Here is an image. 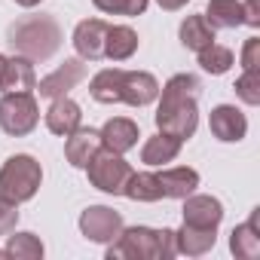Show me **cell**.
<instances>
[{
    "label": "cell",
    "mask_w": 260,
    "mask_h": 260,
    "mask_svg": "<svg viewBox=\"0 0 260 260\" xmlns=\"http://www.w3.org/2000/svg\"><path fill=\"white\" fill-rule=\"evenodd\" d=\"M199 80L193 74H175L166 86H159V104H156V128L178 141H187L196 135L199 125Z\"/></svg>",
    "instance_id": "obj_1"
},
{
    "label": "cell",
    "mask_w": 260,
    "mask_h": 260,
    "mask_svg": "<svg viewBox=\"0 0 260 260\" xmlns=\"http://www.w3.org/2000/svg\"><path fill=\"white\" fill-rule=\"evenodd\" d=\"M172 257H178L175 230L122 226V233L107 245V260H172Z\"/></svg>",
    "instance_id": "obj_2"
},
{
    "label": "cell",
    "mask_w": 260,
    "mask_h": 260,
    "mask_svg": "<svg viewBox=\"0 0 260 260\" xmlns=\"http://www.w3.org/2000/svg\"><path fill=\"white\" fill-rule=\"evenodd\" d=\"M64 34L61 25L52 16H25L10 25L7 43L16 49V55H25L31 61H46L58 52Z\"/></svg>",
    "instance_id": "obj_3"
},
{
    "label": "cell",
    "mask_w": 260,
    "mask_h": 260,
    "mask_svg": "<svg viewBox=\"0 0 260 260\" xmlns=\"http://www.w3.org/2000/svg\"><path fill=\"white\" fill-rule=\"evenodd\" d=\"M40 184H43V169L28 153L10 156L4 162V169H0V199L10 205H22V202L34 199Z\"/></svg>",
    "instance_id": "obj_4"
},
{
    "label": "cell",
    "mask_w": 260,
    "mask_h": 260,
    "mask_svg": "<svg viewBox=\"0 0 260 260\" xmlns=\"http://www.w3.org/2000/svg\"><path fill=\"white\" fill-rule=\"evenodd\" d=\"M40 122V104L34 92H4L0 98V128L10 138L31 135Z\"/></svg>",
    "instance_id": "obj_5"
},
{
    "label": "cell",
    "mask_w": 260,
    "mask_h": 260,
    "mask_svg": "<svg viewBox=\"0 0 260 260\" xmlns=\"http://www.w3.org/2000/svg\"><path fill=\"white\" fill-rule=\"evenodd\" d=\"M86 175H89V184L101 193H110V196H122V187L132 175V166L122 159V153H113V150H98L89 166H86Z\"/></svg>",
    "instance_id": "obj_6"
},
{
    "label": "cell",
    "mask_w": 260,
    "mask_h": 260,
    "mask_svg": "<svg viewBox=\"0 0 260 260\" xmlns=\"http://www.w3.org/2000/svg\"><path fill=\"white\" fill-rule=\"evenodd\" d=\"M122 214L110 205H89L80 214V233L95 245H110L122 233Z\"/></svg>",
    "instance_id": "obj_7"
},
{
    "label": "cell",
    "mask_w": 260,
    "mask_h": 260,
    "mask_svg": "<svg viewBox=\"0 0 260 260\" xmlns=\"http://www.w3.org/2000/svg\"><path fill=\"white\" fill-rule=\"evenodd\" d=\"M86 80V61L83 58H64V64H58L52 74H46L34 89L40 92V98H58V95H68L71 89H77L80 83Z\"/></svg>",
    "instance_id": "obj_8"
},
{
    "label": "cell",
    "mask_w": 260,
    "mask_h": 260,
    "mask_svg": "<svg viewBox=\"0 0 260 260\" xmlns=\"http://www.w3.org/2000/svg\"><path fill=\"white\" fill-rule=\"evenodd\" d=\"M223 220V202L208 193H190L184 196V223L199 226V230H217Z\"/></svg>",
    "instance_id": "obj_9"
},
{
    "label": "cell",
    "mask_w": 260,
    "mask_h": 260,
    "mask_svg": "<svg viewBox=\"0 0 260 260\" xmlns=\"http://www.w3.org/2000/svg\"><path fill=\"white\" fill-rule=\"evenodd\" d=\"M159 98V80L147 71H122V89L119 104L128 107H147Z\"/></svg>",
    "instance_id": "obj_10"
},
{
    "label": "cell",
    "mask_w": 260,
    "mask_h": 260,
    "mask_svg": "<svg viewBox=\"0 0 260 260\" xmlns=\"http://www.w3.org/2000/svg\"><path fill=\"white\" fill-rule=\"evenodd\" d=\"M208 128L211 135L223 144H239L248 135V119L236 104H217L208 116Z\"/></svg>",
    "instance_id": "obj_11"
},
{
    "label": "cell",
    "mask_w": 260,
    "mask_h": 260,
    "mask_svg": "<svg viewBox=\"0 0 260 260\" xmlns=\"http://www.w3.org/2000/svg\"><path fill=\"white\" fill-rule=\"evenodd\" d=\"M101 147L104 150H113V153H128L132 147H138V138H141V128L135 119L128 116H110L101 128Z\"/></svg>",
    "instance_id": "obj_12"
},
{
    "label": "cell",
    "mask_w": 260,
    "mask_h": 260,
    "mask_svg": "<svg viewBox=\"0 0 260 260\" xmlns=\"http://www.w3.org/2000/svg\"><path fill=\"white\" fill-rule=\"evenodd\" d=\"M107 22L104 19H83L74 28V49L83 61H98L104 58V37H107Z\"/></svg>",
    "instance_id": "obj_13"
},
{
    "label": "cell",
    "mask_w": 260,
    "mask_h": 260,
    "mask_svg": "<svg viewBox=\"0 0 260 260\" xmlns=\"http://www.w3.org/2000/svg\"><path fill=\"white\" fill-rule=\"evenodd\" d=\"M98 150H101V135H98V128H92V125H77L74 132L64 138V159L74 169H86L89 159Z\"/></svg>",
    "instance_id": "obj_14"
},
{
    "label": "cell",
    "mask_w": 260,
    "mask_h": 260,
    "mask_svg": "<svg viewBox=\"0 0 260 260\" xmlns=\"http://www.w3.org/2000/svg\"><path fill=\"white\" fill-rule=\"evenodd\" d=\"M80 122H83V110H80V104L74 98H68V95L52 98V104L46 110V128H49L52 135L68 138Z\"/></svg>",
    "instance_id": "obj_15"
},
{
    "label": "cell",
    "mask_w": 260,
    "mask_h": 260,
    "mask_svg": "<svg viewBox=\"0 0 260 260\" xmlns=\"http://www.w3.org/2000/svg\"><path fill=\"white\" fill-rule=\"evenodd\" d=\"M37 86V74H34V61L25 55H13L4 64L0 74V89L4 92H34Z\"/></svg>",
    "instance_id": "obj_16"
},
{
    "label": "cell",
    "mask_w": 260,
    "mask_h": 260,
    "mask_svg": "<svg viewBox=\"0 0 260 260\" xmlns=\"http://www.w3.org/2000/svg\"><path fill=\"white\" fill-rule=\"evenodd\" d=\"M156 178H159V187H162V199H184L199 187V172L190 169V166L162 169Z\"/></svg>",
    "instance_id": "obj_17"
},
{
    "label": "cell",
    "mask_w": 260,
    "mask_h": 260,
    "mask_svg": "<svg viewBox=\"0 0 260 260\" xmlns=\"http://www.w3.org/2000/svg\"><path fill=\"white\" fill-rule=\"evenodd\" d=\"M257 211H251V217L239 226H233L230 233V251L236 254V260H254L260 257V230H257Z\"/></svg>",
    "instance_id": "obj_18"
},
{
    "label": "cell",
    "mask_w": 260,
    "mask_h": 260,
    "mask_svg": "<svg viewBox=\"0 0 260 260\" xmlns=\"http://www.w3.org/2000/svg\"><path fill=\"white\" fill-rule=\"evenodd\" d=\"M138 34L135 28L128 25H110L107 28V37H104V58L110 61H128L135 52H138Z\"/></svg>",
    "instance_id": "obj_19"
},
{
    "label": "cell",
    "mask_w": 260,
    "mask_h": 260,
    "mask_svg": "<svg viewBox=\"0 0 260 260\" xmlns=\"http://www.w3.org/2000/svg\"><path fill=\"white\" fill-rule=\"evenodd\" d=\"M217 242V230H199V226H190V223H181V230H175V245H178V254H187V257H202L214 248Z\"/></svg>",
    "instance_id": "obj_20"
},
{
    "label": "cell",
    "mask_w": 260,
    "mask_h": 260,
    "mask_svg": "<svg viewBox=\"0 0 260 260\" xmlns=\"http://www.w3.org/2000/svg\"><path fill=\"white\" fill-rule=\"evenodd\" d=\"M181 147H184V141H178V138H172V135H166V132H156L153 138L144 141V147H141V162H144V166H169V162L178 159Z\"/></svg>",
    "instance_id": "obj_21"
},
{
    "label": "cell",
    "mask_w": 260,
    "mask_h": 260,
    "mask_svg": "<svg viewBox=\"0 0 260 260\" xmlns=\"http://www.w3.org/2000/svg\"><path fill=\"white\" fill-rule=\"evenodd\" d=\"M119 89H122V68H104L89 80V95L98 104H119Z\"/></svg>",
    "instance_id": "obj_22"
},
{
    "label": "cell",
    "mask_w": 260,
    "mask_h": 260,
    "mask_svg": "<svg viewBox=\"0 0 260 260\" xmlns=\"http://www.w3.org/2000/svg\"><path fill=\"white\" fill-rule=\"evenodd\" d=\"M122 196L132 202H159L162 199V187L159 178L153 172H132L122 187Z\"/></svg>",
    "instance_id": "obj_23"
},
{
    "label": "cell",
    "mask_w": 260,
    "mask_h": 260,
    "mask_svg": "<svg viewBox=\"0 0 260 260\" xmlns=\"http://www.w3.org/2000/svg\"><path fill=\"white\" fill-rule=\"evenodd\" d=\"M205 22L214 31H230L242 25V0H208L205 7Z\"/></svg>",
    "instance_id": "obj_24"
},
{
    "label": "cell",
    "mask_w": 260,
    "mask_h": 260,
    "mask_svg": "<svg viewBox=\"0 0 260 260\" xmlns=\"http://www.w3.org/2000/svg\"><path fill=\"white\" fill-rule=\"evenodd\" d=\"M178 37H181V43H184L187 49L199 52V49H205V46L214 43V28L205 22V16H187V19L181 22Z\"/></svg>",
    "instance_id": "obj_25"
},
{
    "label": "cell",
    "mask_w": 260,
    "mask_h": 260,
    "mask_svg": "<svg viewBox=\"0 0 260 260\" xmlns=\"http://www.w3.org/2000/svg\"><path fill=\"white\" fill-rule=\"evenodd\" d=\"M7 257H19V260H43L46 248L40 242L37 233H7Z\"/></svg>",
    "instance_id": "obj_26"
},
{
    "label": "cell",
    "mask_w": 260,
    "mask_h": 260,
    "mask_svg": "<svg viewBox=\"0 0 260 260\" xmlns=\"http://www.w3.org/2000/svg\"><path fill=\"white\" fill-rule=\"evenodd\" d=\"M196 55H199V68H202L205 74H211V77H220V74H226V71L236 64L233 49H230V46H220V43H211V46L199 49Z\"/></svg>",
    "instance_id": "obj_27"
},
{
    "label": "cell",
    "mask_w": 260,
    "mask_h": 260,
    "mask_svg": "<svg viewBox=\"0 0 260 260\" xmlns=\"http://www.w3.org/2000/svg\"><path fill=\"white\" fill-rule=\"evenodd\" d=\"M95 10L104 13V16H125V19H135V16H144L150 0H92Z\"/></svg>",
    "instance_id": "obj_28"
},
{
    "label": "cell",
    "mask_w": 260,
    "mask_h": 260,
    "mask_svg": "<svg viewBox=\"0 0 260 260\" xmlns=\"http://www.w3.org/2000/svg\"><path fill=\"white\" fill-rule=\"evenodd\" d=\"M236 98L248 107L260 104V71H242V77L236 80Z\"/></svg>",
    "instance_id": "obj_29"
},
{
    "label": "cell",
    "mask_w": 260,
    "mask_h": 260,
    "mask_svg": "<svg viewBox=\"0 0 260 260\" xmlns=\"http://www.w3.org/2000/svg\"><path fill=\"white\" fill-rule=\"evenodd\" d=\"M242 71H260V37H248L242 46Z\"/></svg>",
    "instance_id": "obj_30"
},
{
    "label": "cell",
    "mask_w": 260,
    "mask_h": 260,
    "mask_svg": "<svg viewBox=\"0 0 260 260\" xmlns=\"http://www.w3.org/2000/svg\"><path fill=\"white\" fill-rule=\"evenodd\" d=\"M16 223H19V205H10V202L0 199V236L13 233Z\"/></svg>",
    "instance_id": "obj_31"
},
{
    "label": "cell",
    "mask_w": 260,
    "mask_h": 260,
    "mask_svg": "<svg viewBox=\"0 0 260 260\" xmlns=\"http://www.w3.org/2000/svg\"><path fill=\"white\" fill-rule=\"evenodd\" d=\"M242 25L260 28V7H257V0H242Z\"/></svg>",
    "instance_id": "obj_32"
},
{
    "label": "cell",
    "mask_w": 260,
    "mask_h": 260,
    "mask_svg": "<svg viewBox=\"0 0 260 260\" xmlns=\"http://www.w3.org/2000/svg\"><path fill=\"white\" fill-rule=\"evenodd\" d=\"M156 4L162 7V10H169V13H178V10H184L190 0H156Z\"/></svg>",
    "instance_id": "obj_33"
},
{
    "label": "cell",
    "mask_w": 260,
    "mask_h": 260,
    "mask_svg": "<svg viewBox=\"0 0 260 260\" xmlns=\"http://www.w3.org/2000/svg\"><path fill=\"white\" fill-rule=\"evenodd\" d=\"M16 4H19V7H25V10H34L37 4H43V0H16Z\"/></svg>",
    "instance_id": "obj_34"
},
{
    "label": "cell",
    "mask_w": 260,
    "mask_h": 260,
    "mask_svg": "<svg viewBox=\"0 0 260 260\" xmlns=\"http://www.w3.org/2000/svg\"><path fill=\"white\" fill-rule=\"evenodd\" d=\"M4 64H7V55H0V74H4Z\"/></svg>",
    "instance_id": "obj_35"
}]
</instances>
